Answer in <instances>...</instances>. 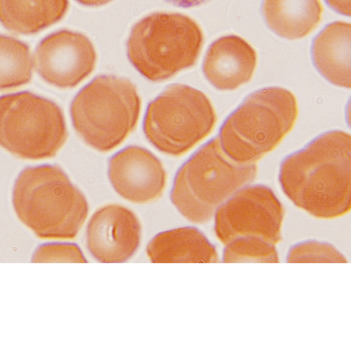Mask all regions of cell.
I'll return each mask as SVG.
<instances>
[{
  "mask_svg": "<svg viewBox=\"0 0 351 351\" xmlns=\"http://www.w3.org/2000/svg\"><path fill=\"white\" fill-rule=\"evenodd\" d=\"M141 101L128 80L99 75L80 90L71 105L73 126L83 141L102 152L119 145L136 125Z\"/></svg>",
  "mask_w": 351,
  "mask_h": 351,
  "instance_id": "cell-6",
  "label": "cell"
},
{
  "mask_svg": "<svg viewBox=\"0 0 351 351\" xmlns=\"http://www.w3.org/2000/svg\"><path fill=\"white\" fill-rule=\"evenodd\" d=\"M32 68L29 47L14 38L0 35V90L29 83Z\"/></svg>",
  "mask_w": 351,
  "mask_h": 351,
  "instance_id": "cell-18",
  "label": "cell"
},
{
  "mask_svg": "<svg viewBox=\"0 0 351 351\" xmlns=\"http://www.w3.org/2000/svg\"><path fill=\"white\" fill-rule=\"evenodd\" d=\"M215 232L223 245L256 237L276 245L281 239L283 207L273 191L256 184L237 191L217 209Z\"/></svg>",
  "mask_w": 351,
  "mask_h": 351,
  "instance_id": "cell-9",
  "label": "cell"
},
{
  "mask_svg": "<svg viewBox=\"0 0 351 351\" xmlns=\"http://www.w3.org/2000/svg\"><path fill=\"white\" fill-rule=\"evenodd\" d=\"M216 120L213 106L203 92L175 84L149 103L143 130L159 151L179 156L206 138Z\"/></svg>",
  "mask_w": 351,
  "mask_h": 351,
  "instance_id": "cell-7",
  "label": "cell"
},
{
  "mask_svg": "<svg viewBox=\"0 0 351 351\" xmlns=\"http://www.w3.org/2000/svg\"><path fill=\"white\" fill-rule=\"evenodd\" d=\"M256 63V52L245 40L227 35L210 45L202 69L206 78L217 89L232 90L250 80Z\"/></svg>",
  "mask_w": 351,
  "mask_h": 351,
  "instance_id": "cell-13",
  "label": "cell"
},
{
  "mask_svg": "<svg viewBox=\"0 0 351 351\" xmlns=\"http://www.w3.org/2000/svg\"><path fill=\"white\" fill-rule=\"evenodd\" d=\"M12 204L24 226L43 239L77 237L88 214L83 193L56 165L24 169L13 188Z\"/></svg>",
  "mask_w": 351,
  "mask_h": 351,
  "instance_id": "cell-2",
  "label": "cell"
},
{
  "mask_svg": "<svg viewBox=\"0 0 351 351\" xmlns=\"http://www.w3.org/2000/svg\"><path fill=\"white\" fill-rule=\"evenodd\" d=\"M351 25L335 21L327 25L312 45L313 64L328 81L350 88Z\"/></svg>",
  "mask_w": 351,
  "mask_h": 351,
  "instance_id": "cell-14",
  "label": "cell"
},
{
  "mask_svg": "<svg viewBox=\"0 0 351 351\" xmlns=\"http://www.w3.org/2000/svg\"><path fill=\"white\" fill-rule=\"evenodd\" d=\"M322 12L320 0H264L263 5L269 27L289 40L302 38L313 31Z\"/></svg>",
  "mask_w": 351,
  "mask_h": 351,
  "instance_id": "cell-16",
  "label": "cell"
},
{
  "mask_svg": "<svg viewBox=\"0 0 351 351\" xmlns=\"http://www.w3.org/2000/svg\"><path fill=\"white\" fill-rule=\"evenodd\" d=\"M68 0H0V23L22 34L37 33L61 20Z\"/></svg>",
  "mask_w": 351,
  "mask_h": 351,
  "instance_id": "cell-17",
  "label": "cell"
},
{
  "mask_svg": "<svg viewBox=\"0 0 351 351\" xmlns=\"http://www.w3.org/2000/svg\"><path fill=\"white\" fill-rule=\"evenodd\" d=\"M203 43V32L193 19L181 13L156 12L134 25L127 53L141 74L160 82L193 66Z\"/></svg>",
  "mask_w": 351,
  "mask_h": 351,
  "instance_id": "cell-5",
  "label": "cell"
},
{
  "mask_svg": "<svg viewBox=\"0 0 351 351\" xmlns=\"http://www.w3.org/2000/svg\"><path fill=\"white\" fill-rule=\"evenodd\" d=\"M79 3L89 7H98L106 5L112 0H76Z\"/></svg>",
  "mask_w": 351,
  "mask_h": 351,
  "instance_id": "cell-24",
  "label": "cell"
},
{
  "mask_svg": "<svg viewBox=\"0 0 351 351\" xmlns=\"http://www.w3.org/2000/svg\"><path fill=\"white\" fill-rule=\"evenodd\" d=\"M33 263H86L79 247L71 243H47L40 245L34 252Z\"/></svg>",
  "mask_w": 351,
  "mask_h": 351,
  "instance_id": "cell-21",
  "label": "cell"
},
{
  "mask_svg": "<svg viewBox=\"0 0 351 351\" xmlns=\"http://www.w3.org/2000/svg\"><path fill=\"white\" fill-rule=\"evenodd\" d=\"M351 137L325 132L281 163L279 181L298 208L320 219H335L351 208Z\"/></svg>",
  "mask_w": 351,
  "mask_h": 351,
  "instance_id": "cell-1",
  "label": "cell"
},
{
  "mask_svg": "<svg viewBox=\"0 0 351 351\" xmlns=\"http://www.w3.org/2000/svg\"><path fill=\"white\" fill-rule=\"evenodd\" d=\"M225 245L224 263L279 262L275 245L259 237H238Z\"/></svg>",
  "mask_w": 351,
  "mask_h": 351,
  "instance_id": "cell-19",
  "label": "cell"
},
{
  "mask_svg": "<svg viewBox=\"0 0 351 351\" xmlns=\"http://www.w3.org/2000/svg\"><path fill=\"white\" fill-rule=\"evenodd\" d=\"M167 2L180 8H189L198 6L210 0H165Z\"/></svg>",
  "mask_w": 351,
  "mask_h": 351,
  "instance_id": "cell-23",
  "label": "cell"
},
{
  "mask_svg": "<svg viewBox=\"0 0 351 351\" xmlns=\"http://www.w3.org/2000/svg\"><path fill=\"white\" fill-rule=\"evenodd\" d=\"M328 5L339 14L350 16V0H326Z\"/></svg>",
  "mask_w": 351,
  "mask_h": 351,
  "instance_id": "cell-22",
  "label": "cell"
},
{
  "mask_svg": "<svg viewBox=\"0 0 351 351\" xmlns=\"http://www.w3.org/2000/svg\"><path fill=\"white\" fill-rule=\"evenodd\" d=\"M288 263H346V257L332 245L317 241H306L293 246Z\"/></svg>",
  "mask_w": 351,
  "mask_h": 351,
  "instance_id": "cell-20",
  "label": "cell"
},
{
  "mask_svg": "<svg viewBox=\"0 0 351 351\" xmlns=\"http://www.w3.org/2000/svg\"><path fill=\"white\" fill-rule=\"evenodd\" d=\"M295 95L280 87L249 95L226 119L219 138L234 160L254 163L273 150L292 129L298 116Z\"/></svg>",
  "mask_w": 351,
  "mask_h": 351,
  "instance_id": "cell-4",
  "label": "cell"
},
{
  "mask_svg": "<svg viewBox=\"0 0 351 351\" xmlns=\"http://www.w3.org/2000/svg\"><path fill=\"white\" fill-rule=\"evenodd\" d=\"M97 53L84 34L68 29L54 32L41 40L35 51L40 76L61 88L76 86L94 70Z\"/></svg>",
  "mask_w": 351,
  "mask_h": 351,
  "instance_id": "cell-10",
  "label": "cell"
},
{
  "mask_svg": "<svg viewBox=\"0 0 351 351\" xmlns=\"http://www.w3.org/2000/svg\"><path fill=\"white\" fill-rule=\"evenodd\" d=\"M67 138L61 108L29 91L0 97V146L24 159L54 156Z\"/></svg>",
  "mask_w": 351,
  "mask_h": 351,
  "instance_id": "cell-8",
  "label": "cell"
},
{
  "mask_svg": "<svg viewBox=\"0 0 351 351\" xmlns=\"http://www.w3.org/2000/svg\"><path fill=\"white\" fill-rule=\"evenodd\" d=\"M141 237V222L129 208L116 204L97 210L88 221L86 246L99 262L122 263L136 252Z\"/></svg>",
  "mask_w": 351,
  "mask_h": 351,
  "instance_id": "cell-11",
  "label": "cell"
},
{
  "mask_svg": "<svg viewBox=\"0 0 351 351\" xmlns=\"http://www.w3.org/2000/svg\"><path fill=\"white\" fill-rule=\"evenodd\" d=\"M108 177L116 192L135 204L158 199L166 184V172L160 161L149 151L129 146L109 160Z\"/></svg>",
  "mask_w": 351,
  "mask_h": 351,
  "instance_id": "cell-12",
  "label": "cell"
},
{
  "mask_svg": "<svg viewBox=\"0 0 351 351\" xmlns=\"http://www.w3.org/2000/svg\"><path fill=\"white\" fill-rule=\"evenodd\" d=\"M255 163L241 164L222 149L215 137L197 151L178 171L171 193L173 205L188 221L208 222L225 201L256 176Z\"/></svg>",
  "mask_w": 351,
  "mask_h": 351,
  "instance_id": "cell-3",
  "label": "cell"
},
{
  "mask_svg": "<svg viewBox=\"0 0 351 351\" xmlns=\"http://www.w3.org/2000/svg\"><path fill=\"white\" fill-rule=\"evenodd\" d=\"M151 262L217 263L218 254L204 234L194 227H182L160 232L147 247Z\"/></svg>",
  "mask_w": 351,
  "mask_h": 351,
  "instance_id": "cell-15",
  "label": "cell"
}]
</instances>
